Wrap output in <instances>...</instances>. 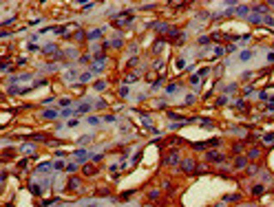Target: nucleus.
<instances>
[{
  "label": "nucleus",
  "instance_id": "obj_1",
  "mask_svg": "<svg viewBox=\"0 0 274 207\" xmlns=\"http://www.w3.org/2000/svg\"><path fill=\"white\" fill-rule=\"evenodd\" d=\"M206 157H208V161H214V163H221L223 161V154H219V152H206Z\"/></svg>",
  "mask_w": 274,
  "mask_h": 207
},
{
  "label": "nucleus",
  "instance_id": "obj_2",
  "mask_svg": "<svg viewBox=\"0 0 274 207\" xmlns=\"http://www.w3.org/2000/svg\"><path fill=\"white\" fill-rule=\"evenodd\" d=\"M73 157L77 159V161H86V150H84V148L75 150V152H73Z\"/></svg>",
  "mask_w": 274,
  "mask_h": 207
},
{
  "label": "nucleus",
  "instance_id": "obj_3",
  "mask_svg": "<svg viewBox=\"0 0 274 207\" xmlns=\"http://www.w3.org/2000/svg\"><path fill=\"white\" fill-rule=\"evenodd\" d=\"M166 163H168V165H175V163H179V154H177V152H170V157L166 159Z\"/></svg>",
  "mask_w": 274,
  "mask_h": 207
},
{
  "label": "nucleus",
  "instance_id": "obj_4",
  "mask_svg": "<svg viewBox=\"0 0 274 207\" xmlns=\"http://www.w3.org/2000/svg\"><path fill=\"white\" fill-rule=\"evenodd\" d=\"M217 143H219L217 139H210V141H206V143H194V148L201 150V148H206V145H217Z\"/></svg>",
  "mask_w": 274,
  "mask_h": 207
},
{
  "label": "nucleus",
  "instance_id": "obj_5",
  "mask_svg": "<svg viewBox=\"0 0 274 207\" xmlns=\"http://www.w3.org/2000/svg\"><path fill=\"white\" fill-rule=\"evenodd\" d=\"M29 190L35 194V196H40V194H42V187L38 185V183H31V185H29Z\"/></svg>",
  "mask_w": 274,
  "mask_h": 207
},
{
  "label": "nucleus",
  "instance_id": "obj_6",
  "mask_svg": "<svg viewBox=\"0 0 274 207\" xmlns=\"http://www.w3.org/2000/svg\"><path fill=\"white\" fill-rule=\"evenodd\" d=\"M190 84H192L194 90H199V75H192V77H190Z\"/></svg>",
  "mask_w": 274,
  "mask_h": 207
},
{
  "label": "nucleus",
  "instance_id": "obj_7",
  "mask_svg": "<svg viewBox=\"0 0 274 207\" xmlns=\"http://www.w3.org/2000/svg\"><path fill=\"white\" fill-rule=\"evenodd\" d=\"M91 108H93V106H91L89 101H86V104H80V108H77V113H89Z\"/></svg>",
  "mask_w": 274,
  "mask_h": 207
},
{
  "label": "nucleus",
  "instance_id": "obj_8",
  "mask_svg": "<svg viewBox=\"0 0 274 207\" xmlns=\"http://www.w3.org/2000/svg\"><path fill=\"white\" fill-rule=\"evenodd\" d=\"M192 168H194V163H192V161H186L184 165H181V170H184V172H192Z\"/></svg>",
  "mask_w": 274,
  "mask_h": 207
},
{
  "label": "nucleus",
  "instance_id": "obj_9",
  "mask_svg": "<svg viewBox=\"0 0 274 207\" xmlns=\"http://www.w3.org/2000/svg\"><path fill=\"white\" fill-rule=\"evenodd\" d=\"M100 35H102V29H95V31H91V33H89V40H97Z\"/></svg>",
  "mask_w": 274,
  "mask_h": 207
},
{
  "label": "nucleus",
  "instance_id": "obj_10",
  "mask_svg": "<svg viewBox=\"0 0 274 207\" xmlns=\"http://www.w3.org/2000/svg\"><path fill=\"white\" fill-rule=\"evenodd\" d=\"M263 143H274V132H268V134H263Z\"/></svg>",
  "mask_w": 274,
  "mask_h": 207
},
{
  "label": "nucleus",
  "instance_id": "obj_11",
  "mask_svg": "<svg viewBox=\"0 0 274 207\" xmlns=\"http://www.w3.org/2000/svg\"><path fill=\"white\" fill-rule=\"evenodd\" d=\"M234 13H237V15H248V7H237Z\"/></svg>",
  "mask_w": 274,
  "mask_h": 207
},
{
  "label": "nucleus",
  "instance_id": "obj_12",
  "mask_svg": "<svg viewBox=\"0 0 274 207\" xmlns=\"http://www.w3.org/2000/svg\"><path fill=\"white\" fill-rule=\"evenodd\" d=\"M49 168H51V163H42V165H40L38 170H35V172H40V174H46V170H49Z\"/></svg>",
  "mask_w": 274,
  "mask_h": 207
},
{
  "label": "nucleus",
  "instance_id": "obj_13",
  "mask_svg": "<svg viewBox=\"0 0 274 207\" xmlns=\"http://www.w3.org/2000/svg\"><path fill=\"white\" fill-rule=\"evenodd\" d=\"M58 115H60L58 110H46V113H44V117H46V119H55Z\"/></svg>",
  "mask_w": 274,
  "mask_h": 207
},
{
  "label": "nucleus",
  "instance_id": "obj_14",
  "mask_svg": "<svg viewBox=\"0 0 274 207\" xmlns=\"http://www.w3.org/2000/svg\"><path fill=\"white\" fill-rule=\"evenodd\" d=\"M252 194L261 196V194H263V185H254V187H252Z\"/></svg>",
  "mask_w": 274,
  "mask_h": 207
},
{
  "label": "nucleus",
  "instance_id": "obj_15",
  "mask_svg": "<svg viewBox=\"0 0 274 207\" xmlns=\"http://www.w3.org/2000/svg\"><path fill=\"white\" fill-rule=\"evenodd\" d=\"M84 174H86V176L95 174V168H93V165H84Z\"/></svg>",
  "mask_w": 274,
  "mask_h": 207
},
{
  "label": "nucleus",
  "instance_id": "obj_16",
  "mask_svg": "<svg viewBox=\"0 0 274 207\" xmlns=\"http://www.w3.org/2000/svg\"><path fill=\"white\" fill-rule=\"evenodd\" d=\"M175 66H177V69L181 71V69H184V66H186V59H184V57H179V59H177V62H175Z\"/></svg>",
  "mask_w": 274,
  "mask_h": 207
},
{
  "label": "nucleus",
  "instance_id": "obj_17",
  "mask_svg": "<svg viewBox=\"0 0 274 207\" xmlns=\"http://www.w3.org/2000/svg\"><path fill=\"white\" fill-rule=\"evenodd\" d=\"M77 187H80V183L75 181V178H71V181H69V190H77Z\"/></svg>",
  "mask_w": 274,
  "mask_h": 207
},
{
  "label": "nucleus",
  "instance_id": "obj_18",
  "mask_svg": "<svg viewBox=\"0 0 274 207\" xmlns=\"http://www.w3.org/2000/svg\"><path fill=\"white\" fill-rule=\"evenodd\" d=\"M239 57H241V59L245 62V59H250V57H252V51H243V53H241Z\"/></svg>",
  "mask_w": 274,
  "mask_h": 207
},
{
  "label": "nucleus",
  "instance_id": "obj_19",
  "mask_svg": "<svg viewBox=\"0 0 274 207\" xmlns=\"http://www.w3.org/2000/svg\"><path fill=\"white\" fill-rule=\"evenodd\" d=\"M91 75H93L91 71H89V73H82V75H80V82H89V79H91Z\"/></svg>",
  "mask_w": 274,
  "mask_h": 207
},
{
  "label": "nucleus",
  "instance_id": "obj_20",
  "mask_svg": "<svg viewBox=\"0 0 274 207\" xmlns=\"http://www.w3.org/2000/svg\"><path fill=\"white\" fill-rule=\"evenodd\" d=\"M55 49H58V46H55V44H46V46H44V53H53Z\"/></svg>",
  "mask_w": 274,
  "mask_h": 207
},
{
  "label": "nucleus",
  "instance_id": "obj_21",
  "mask_svg": "<svg viewBox=\"0 0 274 207\" xmlns=\"http://www.w3.org/2000/svg\"><path fill=\"white\" fill-rule=\"evenodd\" d=\"M77 123H80V121H77V119H69V121H66V126H69V128H75Z\"/></svg>",
  "mask_w": 274,
  "mask_h": 207
},
{
  "label": "nucleus",
  "instance_id": "obj_22",
  "mask_svg": "<svg viewBox=\"0 0 274 207\" xmlns=\"http://www.w3.org/2000/svg\"><path fill=\"white\" fill-rule=\"evenodd\" d=\"M106 82H95V90H104Z\"/></svg>",
  "mask_w": 274,
  "mask_h": 207
},
{
  "label": "nucleus",
  "instance_id": "obj_23",
  "mask_svg": "<svg viewBox=\"0 0 274 207\" xmlns=\"http://www.w3.org/2000/svg\"><path fill=\"white\" fill-rule=\"evenodd\" d=\"M120 95H122V97H128V86H122V88H120Z\"/></svg>",
  "mask_w": 274,
  "mask_h": 207
},
{
  "label": "nucleus",
  "instance_id": "obj_24",
  "mask_svg": "<svg viewBox=\"0 0 274 207\" xmlns=\"http://www.w3.org/2000/svg\"><path fill=\"white\" fill-rule=\"evenodd\" d=\"M86 121H89L91 126H97V123H100V119H97V117H89V119H86Z\"/></svg>",
  "mask_w": 274,
  "mask_h": 207
},
{
  "label": "nucleus",
  "instance_id": "obj_25",
  "mask_svg": "<svg viewBox=\"0 0 274 207\" xmlns=\"http://www.w3.org/2000/svg\"><path fill=\"white\" fill-rule=\"evenodd\" d=\"M248 157H250V159H256V157H259V150H256V148H254V150H250V154H248Z\"/></svg>",
  "mask_w": 274,
  "mask_h": 207
},
{
  "label": "nucleus",
  "instance_id": "obj_26",
  "mask_svg": "<svg viewBox=\"0 0 274 207\" xmlns=\"http://www.w3.org/2000/svg\"><path fill=\"white\" fill-rule=\"evenodd\" d=\"M75 168H77V165H75V163H69V165H66L64 170H66V172H75Z\"/></svg>",
  "mask_w": 274,
  "mask_h": 207
},
{
  "label": "nucleus",
  "instance_id": "obj_27",
  "mask_svg": "<svg viewBox=\"0 0 274 207\" xmlns=\"http://www.w3.org/2000/svg\"><path fill=\"white\" fill-rule=\"evenodd\" d=\"M243 165H245V159H243V157L237 159V168H243Z\"/></svg>",
  "mask_w": 274,
  "mask_h": 207
},
{
  "label": "nucleus",
  "instance_id": "obj_28",
  "mask_svg": "<svg viewBox=\"0 0 274 207\" xmlns=\"http://www.w3.org/2000/svg\"><path fill=\"white\" fill-rule=\"evenodd\" d=\"M53 168H55V170H62V168H66V165H64V163H60V161H58V163H53Z\"/></svg>",
  "mask_w": 274,
  "mask_h": 207
},
{
  "label": "nucleus",
  "instance_id": "obj_29",
  "mask_svg": "<svg viewBox=\"0 0 274 207\" xmlns=\"http://www.w3.org/2000/svg\"><path fill=\"white\" fill-rule=\"evenodd\" d=\"M221 53H223V49H221V46H217V49H214V57H219Z\"/></svg>",
  "mask_w": 274,
  "mask_h": 207
},
{
  "label": "nucleus",
  "instance_id": "obj_30",
  "mask_svg": "<svg viewBox=\"0 0 274 207\" xmlns=\"http://www.w3.org/2000/svg\"><path fill=\"white\" fill-rule=\"evenodd\" d=\"M55 157H58V159H64V157H66V152H62V150H58V152H55Z\"/></svg>",
  "mask_w": 274,
  "mask_h": 207
},
{
  "label": "nucleus",
  "instance_id": "obj_31",
  "mask_svg": "<svg viewBox=\"0 0 274 207\" xmlns=\"http://www.w3.org/2000/svg\"><path fill=\"white\" fill-rule=\"evenodd\" d=\"M175 88H177L175 84H168V86H166V90H168V93H175Z\"/></svg>",
  "mask_w": 274,
  "mask_h": 207
},
{
  "label": "nucleus",
  "instance_id": "obj_32",
  "mask_svg": "<svg viewBox=\"0 0 274 207\" xmlns=\"http://www.w3.org/2000/svg\"><path fill=\"white\" fill-rule=\"evenodd\" d=\"M104 121H108V123H113V121H115V117H113V115H106V117H104Z\"/></svg>",
  "mask_w": 274,
  "mask_h": 207
},
{
  "label": "nucleus",
  "instance_id": "obj_33",
  "mask_svg": "<svg viewBox=\"0 0 274 207\" xmlns=\"http://www.w3.org/2000/svg\"><path fill=\"white\" fill-rule=\"evenodd\" d=\"M89 207H97V205H89Z\"/></svg>",
  "mask_w": 274,
  "mask_h": 207
}]
</instances>
